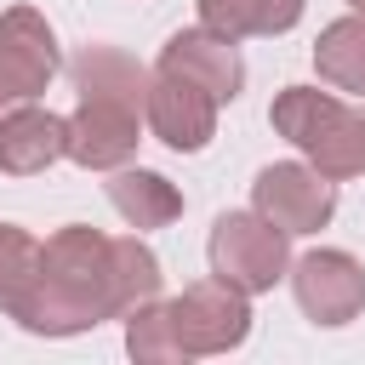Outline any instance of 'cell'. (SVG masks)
<instances>
[{"label":"cell","instance_id":"cell-5","mask_svg":"<svg viewBox=\"0 0 365 365\" xmlns=\"http://www.w3.org/2000/svg\"><path fill=\"white\" fill-rule=\"evenodd\" d=\"M148 120L143 97H120V91H80L74 114H68V160L86 171H120L137 154V131Z\"/></svg>","mask_w":365,"mask_h":365},{"label":"cell","instance_id":"cell-2","mask_svg":"<svg viewBox=\"0 0 365 365\" xmlns=\"http://www.w3.org/2000/svg\"><path fill=\"white\" fill-rule=\"evenodd\" d=\"M274 131L331 182L365 177V114H354L342 97L314 91V86H285L268 108Z\"/></svg>","mask_w":365,"mask_h":365},{"label":"cell","instance_id":"cell-14","mask_svg":"<svg viewBox=\"0 0 365 365\" xmlns=\"http://www.w3.org/2000/svg\"><path fill=\"white\" fill-rule=\"evenodd\" d=\"M314 68L319 80H331L336 91H365V11L336 17L319 29L314 40Z\"/></svg>","mask_w":365,"mask_h":365},{"label":"cell","instance_id":"cell-15","mask_svg":"<svg viewBox=\"0 0 365 365\" xmlns=\"http://www.w3.org/2000/svg\"><path fill=\"white\" fill-rule=\"evenodd\" d=\"M34 274H40V240L23 234L17 222H0V314H6V319H11L17 302L29 297Z\"/></svg>","mask_w":365,"mask_h":365},{"label":"cell","instance_id":"cell-10","mask_svg":"<svg viewBox=\"0 0 365 365\" xmlns=\"http://www.w3.org/2000/svg\"><path fill=\"white\" fill-rule=\"evenodd\" d=\"M160 68L205 86L217 103H234L240 86H245V63H240L234 40L217 34V29H205V23H200V29H177V34L160 46Z\"/></svg>","mask_w":365,"mask_h":365},{"label":"cell","instance_id":"cell-11","mask_svg":"<svg viewBox=\"0 0 365 365\" xmlns=\"http://www.w3.org/2000/svg\"><path fill=\"white\" fill-rule=\"evenodd\" d=\"M51 160H68V120L34 103H17L0 114V171L6 177H34Z\"/></svg>","mask_w":365,"mask_h":365},{"label":"cell","instance_id":"cell-18","mask_svg":"<svg viewBox=\"0 0 365 365\" xmlns=\"http://www.w3.org/2000/svg\"><path fill=\"white\" fill-rule=\"evenodd\" d=\"M348 6H354V11H365V0H348Z\"/></svg>","mask_w":365,"mask_h":365},{"label":"cell","instance_id":"cell-17","mask_svg":"<svg viewBox=\"0 0 365 365\" xmlns=\"http://www.w3.org/2000/svg\"><path fill=\"white\" fill-rule=\"evenodd\" d=\"M114 291H120V314H131L137 302H154L160 297V257L137 234L114 240Z\"/></svg>","mask_w":365,"mask_h":365},{"label":"cell","instance_id":"cell-16","mask_svg":"<svg viewBox=\"0 0 365 365\" xmlns=\"http://www.w3.org/2000/svg\"><path fill=\"white\" fill-rule=\"evenodd\" d=\"M125 354H131L137 365H177V359H182L160 297H154V302H137V308L125 314Z\"/></svg>","mask_w":365,"mask_h":365},{"label":"cell","instance_id":"cell-6","mask_svg":"<svg viewBox=\"0 0 365 365\" xmlns=\"http://www.w3.org/2000/svg\"><path fill=\"white\" fill-rule=\"evenodd\" d=\"M57 68H63V51H57L51 23L34 6L0 11V114L17 103H34Z\"/></svg>","mask_w":365,"mask_h":365},{"label":"cell","instance_id":"cell-7","mask_svg":"<svg viewBox=\"0 0 365 365\" xmlns=\"http://www.w3.org/2000/svg\"><path fill=\"white\" fill-rule=\"evenodd\" d=\"M251 200H257V211H262L274 228H285V234H319V228L331 222V211H336L331 177L314 171V165H297V160L262 165L257 182H251Z\"/></svg>","mask_w":365,"mask_h":365},{"label":"cell","instance_id":"cell-13","mask_svg":"<svg viewBox=\"0 0 365 365\" xmlns=\"http://www.w3.org/2000/svg\"><path fill=\"white\" fill-rule=\"evenodd\" d=\"M200 23L228 34V40H251V34H285L302 17V0H194Z\"/></svg>","mask_w":365,"mask_h":365},{"label":"cell","instance_id":"cell-3","mask_svg":"<svg viewBox=\"0 0 365 365\" xmlns=\"http://www.w3.org/2000/svg\"><path fill=\"white\" fill-rule=\"evenodd\" d=\"M291 234L274 228L262 211H222L211 222V240H205V257H211V274L240 285L245 297L257 291H274L285 274H291Z\"/></svg>","mask_w":365,"mask_h":365},{"label":"cell","instance_id":"cell-1","mask_svg":"<svg viewBox=\"0 0 365 365\" xmlns=\"http://www.w3.org/2000/svg\"><path fill=\"white\" fill-rule=\"evenodd\" d=\"M34 336H80L103 319H120V291H114V240L68 222L40 245V274L29 297L11 314Z\"/></svg>","mask_w":365,"mask_h":365},{"label":"cell","instance_id":"cell-9","mask_svg":"<svg viewBox=\"0 0 365 365\" xmlns=\"http://www.w3.org/2000/svg\"><path fill=\"white\" fill-rule=\"evenodd\" d=\"M148 131L177 148V154H200L217 137V97L171 68H154L148 80Z\"/></svg>","mask_w":365,"mask_h":365},{"label":"cell","instance_id":"cell-8","mask_svg":"<svg viewBox=\"0 0 365 365\" xmlns=\"http://www.w3.org/2000/svg\"><path fill=\"white\" fill-rule=\"evenodd\" d=\"M291 291L314 325H348L365 308V268L348 251H308L291 262Z\"/></svg>","mask_w":365,"mask_h":365},{"label":"cell","instance_id":"cell-12","mask_svg":"<svg viewBox=\"0 0 365 365\" xmlns=\"http://www.w3.org/2000/svg\"><path fill=\"white\" fill-rule=\"evenodd\" d=\"M108 205L131 222V228H165V222H177L182 217V194H177V182H165L160 171H131V165H120L114 177H108Z\"/></svg>","mask_w":365,"mask_h":365},{"label":"cell","instance_id":"cell-4","mask_svg":"<svg viewBox=\"0 0 365 365\" xmlns=\"http://www.w3.org/2000/svg\"><path fill=\"white\" fill-rule=\"evenodd\" d=\"M165 319H171V336L182 348V359H205V354H228L245 342L251 331V302L240 285L228 279H194L182 285V297L165 302Z\"/></svg>","mask_w":365,"mask_h":365}]
</instances>
